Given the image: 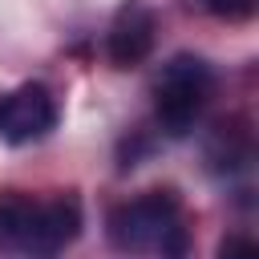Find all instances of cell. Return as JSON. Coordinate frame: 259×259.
Returning <instances> with one entry per match:
<instances>
[{
  "mask_svg": "<svg viewBox=\"0 0 259 259\" xmlns=\"http://www.w3.org/2000/svg\"><path fill=\"white\" fill-rule=\"evenodd\" d=\"M105 235L121 255L190 259V227L174 190H146L117 202L105 219Z\"/></svg>",
  "mask_w": 259,
  "mask_h": 259,
  "instance_id": "1",
  "label": "cell"
},
{
  "mask_svg": "<svg viewBox=\"0 0 259 259\" xmlns=\"http://www.w3.org/2000/svg\"><path fill=\"white\" fill-rule=\"evenodd\" d=\"M214 97V69L194 53H174L154 77V117L162 134L186 138Z\"/></svg>",
  "mask_w": 259,
  "mask_h": 259,
  "instance_id": "3",
  "label": "cell"
},
{
  "mask_svg": "<svg viewBox=\"0 0 259 259\" xmlns=\"http://www.w3.org/2000/svg\"><path fill=\"white\" fill-rule=\"evenodd\" d=\"M202 4H206V12L219 16V20H247V16L255 12V0H202Z\"/></svg>",
  "mask_w": 259,
  "mask_h": 259,
  "instance_id": "7",
  "label": "cell"
},
{
  "mask_svg": "<svg viewBox=\"0 0 259 259\" xmlns=\"http://www.w3.org/2000/svg\"><path fill=\"white\" fill-rule=\"evenodd\" d=\"M57 130V97L40 81H24L0 93V138L8 146L40 142Z\"/></svg>",
  "mask_w": 259,
  "mask_h": 259,
  "instance_id": "4",
  "label": "cell"
},
{
  "mask_svg": "<svg viewBox=\"0 0 259 259\" xmlns=\"http://www.w3.org/2000/svg\"><path fill=\"white\" fill-rule=\"evenodd\" d=\"M81 202L73 194L28 198V194H0V247L24 259H57L81 235Z\"/></svg>",
  "mask_w": 259,
  "mask_h": 259,
  "instance_id": "2",
  "label": "cell"
},
{
  "mask_svg": "<svg viewBox=\"0 0 259 259\" xmlns=\"http://www.w3.org/2000/svg\"><path fill=\"white\" fill-rule=\"evenodd\" d=\"M219 259H259V247L247 235H227L219 243Z\"/></svg>",
  "mask_w": 259,
  "mask_h": 259,
  "instance_id": "8",
  "label": "cell"
},
{
  "mask_svg": "<svg viewBox=\"0 0 259 259\" xmlns=\"http://www.w3.org/2000/svg\"><path fill=\"white\" fill-rule=\"evenodd\" d=\"M206 162L214 174H235L251 166V134L239 125H214L206 142Z\"/></svg>",
  "mask_w": 259,
  "mask_h": 259,
  "instance_id": "6",
  "label": "cell"
},
{
  "mask_svg": "<svg viewBox=\"0 0 259 259\" xmlns=\"http://www.w3.org/2000/svg\"><path fill=\"white\" fill-rule=\"evenodd\" d=\"M154 36H158V16L146 0H125L105 32V57L117 69H134L154 53Z\"/></svg>",
  "mask_w": 259,
  "mask_h": 259,
  "instance_id": "5",
  "label": "cell"
}]
</instances>
